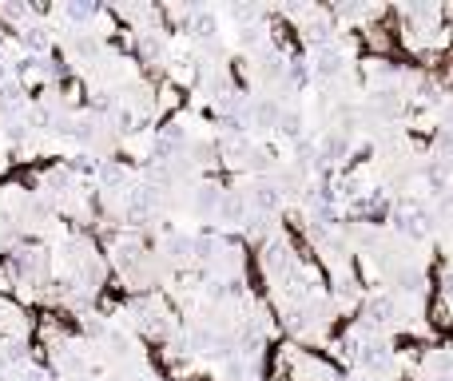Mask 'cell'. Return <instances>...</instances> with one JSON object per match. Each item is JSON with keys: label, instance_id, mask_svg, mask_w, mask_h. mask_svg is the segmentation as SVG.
Listing matches in <instances>:
<instances>
[]
</instances>
